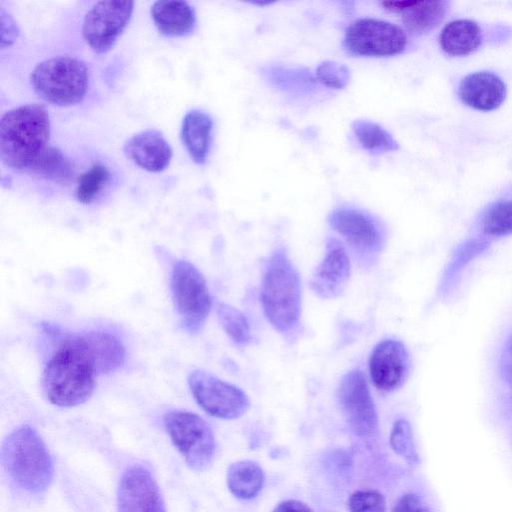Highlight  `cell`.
I'll list each match as a JSON object with an SVG mask.
<instances>
[{
    "label": "cell",
    "instance_id": "ac0fdd59",
    "mask_svg": "<svg viewBox=\"0 0 512 512\" xmlns=\"http://www.w3.org/2000/svg\"><path fill=\"white\" fill-rule=\"evenodd\" d=\"M151 17L157 29L169 37L187 36L196 26L195 10L186 1H155L151 6Z\"/></svg>",
    "mask_w": 512,
    "mask_h": 512
},
{
    "label": "cell",
    "instance_id": "277c9868",
    "mask_svg": "<svg viewBox=\"0 0 512 512\" xmlns=\"http://www.w3.org/2000/svg\"><path fill=\"white\" fill-rule=\"evenodd\" d=\"M2 462L11 479L23 490L44 492L53 478V462L49 451L29 425L13 430L3 442Z\"/></svg>",
    "mask_w": 512,
    "mask_h": 512
},
{
    "label": "cell",
    "instance_id": "9c48e42d",
    "mask_svg": "<svg viewBox=\"0 0 512 512\" xmlns=\"http://www.w3.org/2000/svg\"><path fill=\"white\" fill-rule=\"evenodd\" d=\"M188 384L198 405L209 415L220 419H237L250 407L247 394L212 373L196 369L190 373Z\"/></svg>",
    "mask_w": 512,
    "mask_h": 512
},
{
    "label": "cell",
    "instance_id": "5bb4252c",
    "mask_svg": "<svg viewBox=\"0 0 512 512\" xmlns=\"http://www.w3.org/2000/svg\"><path fill=\"white\" fill-rule=\"evenodd\" d=\"M410 356L406 346L396 339H385L372 350L369 371L374 386L384 392L400 388L410 373Z\"/></svg>",
    "mask_w": 512,
    "mask_h": 512
},
{
    "label": "cell",
    "instance_id": "44dd1931",
    "mask_svg": "<svg viewBox=\"0 0 512 512\" xmlns=\"http://www.w3.org/2000/svg\"><path fill=\"white\" fill-rule=\"evenodd\" d=\"M93 356L98 374L118 370L125 360L122 342L114 335L102 331L83 333Z\"/></svg>",
    "mask_w": 512,
    "mask_h": 512
},
{
    "label": "cell",
    "instance_id": "9a60e30c",
    "mask_svg": "<svg viewBox=\"0 0 512 512\" xmlns=\"http://www.w3.org/2000/svg\"><path fill=\"white\" fill-rule=\"evenodd\" d=\"M350 270V260L344 245L336 238H329L324 256L312 274L309 287L321 299L336 298L345 290Z\"/></svg>",
    "mask_w": 512,
    "mask_h": 512
},
{
    "label": "cell",
    "instance_id": "52a82bcc",
    "mask_svg": "<svg viewBox=\"0 0 512 512\" xmlns=\"http://www.w3.org/2000/svg\"><path fill=\"white\" fill-rule=\"evenodd\" d=\"M164 424L172 443L187 465L205 470L212 462L216 443L209 424L199 415L183 410H172L164 416Z\"/></svg>",
    "mask_w": 512,
    "mask_h": 512
},
{
    "label": "cell",
    "instance_id": "7402d4cb",
    "mask_svg": "<svg viewBox=\"0 0 512 512\" xmlns=\"http://www.w3.org/2000/svg\"><path fill=\"white\" fill-rule=\"evenodd\" d=\"M263 484L264 472L254 461H236L227 470V486L239 499L254 498L262 490Z\"/></svg>",
    "mask_w": 512,
    "mask_h": 512
},
{
    "label": "cell",
    "instance_id": "d4e9b609",
    "mask_svg": "<svg viewBox=\"0 0 512 512\" xmlns=\"http://www.w3.org/2000/svg\"><path fill=\"white\" fill-rule=\"evenodd\" d=\"M352 129L361 146L368 151L382 153L399 149L393 136L374 122L356 120L352 124Z\"/></svg>",
    "mask_w": 512,
    "mask_h": 512
},
{
    "label": "cell",
    "instance_id": "2e32d148",
    "mask_svg": "<svg viewBox=\"0 0 512 512\" xmlns=\"http://www.w3.org/2000/svg\"><path fill=\"white\" fill-rule=\"evenodd\" d=\"M124 153L140 168L149 172L165 170L172 159L173 151L161 132L148 129L127 140Z\"/></svg>",
    "mask_w": 512,
    "mask_h": 512
},
{
    "label": "cell",
    "instance_id": "e0dca14e",
    "mask_svg": "<svg viewBox=\"0 0 512 512\" xmlns=\"http://www.w3.org/2000/svg\"><path fill=\"white\" fill-rule=\"evenodd\" d=\"M506 92V85L501 78L485 71L467 75L459 86L461 100L481 111L498 108L505 100Z\"/></svg>",
    "mask_w": 512,
    "mask_h": 512
},
{
    "label": "cell",
    "instance_id": "8d00e7d4",
    "mask_svg": "<svg viewBox=\"0 0 512 512\" xmlns=\"http://www.w3.org/2000/svg\"><path fill=\"white\" fill-rule=\"evenodd\" d=\"M414 1H383L381 5L384 9L390 12H403L406 8L411 6Z\"/></svg>",
    "mask_w": 512,
    "mask_h": 512
},
{
    "label": "cell",
    "instance_id": "484cf974",
    "mask_svg": "<svg viewBox=\"0 0 512 512\" xmlns=\"http://www.w3.org/2000/svg\"><path fill=\"white\" fill-rule=\"evenodd\" d=\"M264 74L273 85L291 93H309L316 84L313 76L304 69L274 66L267 67Z\"/></svg>",
    "mask_w": 512,
    "mask_h": 512
},
{
    "label": "cell",
    "instance_id": "cb8c5ba5",
    "mask_svg": "<svg viewBox=\"0 0 512 512\" xmlns=\"http://www.w3.org/2000/svg\"><path fill=\"white\" fill-rule=\"evenodd\" d=\"M28 172L54 181H67L73 176L74 167L60 149L48 146Z\"/></svg>",
    "mask_w": 512,
    "mask_h": 512
},
{
    "label": "cell",
    "instance_id": "ffe728a7",
    "mask_svg": "<svg viewBox=\"0 0 512 512\" xmlns=\"http://www.w3.org/2000/svg\"><path fill=\"white\" fill-rule=\"evenodd\" d=\"M482 43V32L472 20L459 19L448 23L440 34L442 49L452 56L473 53Z\"/></svg>",
    "mask_w": 512,
    "mask_h": 512
},
{
    "label": "cell",
    "instance_id": "f1b7e54d",
    "mask_svg": "<svg viewBox=\"0 0 512 512\" xmlns=\"http://www.w3.org/2000/svg\"><path fill=\"white\" fill-rule=\"evenodd\" d=\"M484 233L498 237L512 233V200L500 201L492 205L482 220Z\"/></svg>",
    "mask_w": 512,
    "mask_h": 512
},
{
    "label": "cell",
    "instance_id": "d6a6232c",
    "mask_svg": "<svg viewBox=\"0 0 512 512\" xmlns=\"http://www.w3.org/2000/svg\"><path fill=\"white\" fill-rule=\"evenodd\" d=\"M1 21V49L10 47L19 36V28L13 16L5 10L4 7L0 9Z\"/></svg>",
    "mask_w": 512,
    "mask_h": 512
},
{
    "label": "cell",
    "instance_id": "7c38bea8",
    "mask_svg": "<svg viewBox=\"0 0 512 512\" xmlns=\"http://www.w3.org/2000/svg\"><path fill=\"white\" fill-rule=\"evenodd\" d=\"M134 4V1H100L86 13L82 36L95 53H107L114 47L131 19Z\"/></svg>",
    "mask_w": 512,
    "mask_h": 512
},
{
    "label": "cell",
    "instance_id": "6da1fadb",
    "mask_svg": "<svg viewBox=\"0 0 512 512\" xmlns=\"http://www.w3.org/2000/svg\"><path fill=\"white\" fill-rule=\"evenodd\" d=\"M97 375L84 334H67L62 336L45 365L42 386L52 404L74 407L91 397Z\"/></svg>",
    "mask_w": 512,
    "mask_h": 512
},
{
    "label": "cell",
    "instance_id": "d590c367",
    "mask_svg": "<svg viewBox=\"0 0 512 512\" xmlns=\"http://www.w3.org/2000/svg\"><path fill=\"white\" fill-rule=\"evenodd\" d=\"M273 512H313L305 503L299 500H285L279 503Z\"/></svg>",
    "mask_w": 512,
    "mask_h": 512
},
{
    "label": "cell",
    "instance_id": "5b68a950",
    "mask_svg": "<svg viewBox=\"0 0 512 512\" xmlns=\"http://www.w3.org/2000/svg\"><path fill=\"white\" fill-rule=\"evenodd\" d=\"M30 82L42 100L57 106H70L84 99L89 69L78 58L56 56L38 63L31 72Z\"/></svg>",
    "mask_w": 512,
    "mask_h": 512
},
{
    "label": "cell",
    "instance_id": "8992f818",
    "mask_svg": "<svg viewBox=\"0 0 512 512\" xmlns=\"http://www.w3.org/2000/svg\"><path fill=\"white\" fill-rule=\"evenodd\" d=\"M174 304L183 328L199 333L211 309V297L203 274L189 261L178 260L171 273Z\"/></svg>",
    "mask_w": 512,
    "mask_h": 512
},
{
    "label": "cell",
    "instance_id": "1f68e13d",
    "mask_svg": "<svg viewBox=\"0 0 512 512\" xmlns=\"http://www.w3.org/2000/svg\"><path fill=\"white\" fill-rule=\"evenodd\" d=\"M349 512H386L384 496L376 490H358L348 500Z\"/></svg>",
    "mask_w": 512,
    "mask_h": 512
},
{
    "label": "cell",
    "instance_id": "e575fe53",
    "mask_svg": "<svg viewBox=\"0 0 512 512\" xmlns=\"http://www.w3.org/2000/svg\"><path fill=\"white\" fill-rule=\"evenodd\" d=\"M501 371L506 383L512 389V334L508 338L501 357Z\"/></svg>",
    "mask_w": 512,
    "mask_h": 512
},
{
    "label": "cell",
    "instance_id": "d6986e66",
    "mask_svg": "<svg viewBox=\"0 0 512 512\" xmlns=\"http://www.w3.org/2000/svg\"><path fill=\"white\" fill-rule=\"evenodd\" d=\"M213 120L206 112L194 109L189 111L181 124V138L192 160L204 164L212 141Z\"/></svg>",
    "mask_w": 512,
    "mask_h": 512
},
{
    "label": "cell",
    "instance_id": "f546056e",
    "mask_svg": "<svg viewBox=\"0 0 512 512\" xmlns=\"http://www.w3.org/2000/svg\"><path fill=\"white\" fill-rule=\"evenodd\" d=\"M390 444L393 450L408 462L414 463L417 461L412 429L405 419H399L394 423L390 435Z\"/></svg>",
    "mask_w": 512,
    "mask_h": 512
},
{
    "label": "cell",
    "instance_id": "603a6c76",
    "mask_svg": "<svg viewBox=\"0 0 512 512\" xmlns=\"http://www.w3.org/2000/svg\"><path fill=\"white\" fill-rule=\"evenodd\" d=\"M448 9L447 1H414L402 12V21L411 33L425 34L444 19Z\"/></svg>",
    "mask_w": 512,
    "mask_h": 512
},
{
    "label": "cell",
    "instance_id": "7a4b0ae2",
    "mask_svg": "<svg viewBox=\"0 0 512 512\" xmlns=\"http://www.w3.org/2000/svg\"><path fill=\"white\" fill-rule=\"evenodd\" d=\"M50 117L46 107L30 103L7 111L0 121V157L16 170L29 171L49 146Z\"/></svg>",
    "mask_w": 512,
    "mask_h": 512
},
{
    "label": "cell",
    "instance_id": "83f0119b",
    "mask_svg": "<svg viewBox=\"0 0 512 512\" xmlns=\"http://www.w3.org/2000/svg\"><path fill=\"white\" fill-rule=\"evenodd\" d=\"M110 181L109 169L100 163L94 164L78 179L76 197L83 204L94 202Z\"/></svg>",
    "mask_w": 512,
    "mask_h": 512
},
{
    "label": "cell",
    "instance_id": "4316f807",
    "mask_svg": "<svg viewBox=\"0 0 512 512\" xmlns=\"http://www.w3.org/2000/svg\"><path fill=\"white\" fill-rule=\"evenodd\" d=\"M216 311L223 330L235 344L245 346L251 341L249 323L240 310L219 302Z\"/></svg>",
    "mask_w": 512,
    "mask_h": 512
},
{
    "label": "cell",
    "instance_id": "8fae6325",
    "mask_svg": "<svg viewBox=\"0 0 512 512\" xmlns=\"http://www.w3.org/2000/svg\"><path fill=\"white\" fill-rule=\"evenodd\" d=\"M337 397L353 433L362 439L374 438L378 433V415L361 370H351L342 377Z\"/></svg>",
    "mask_w": 512,
    "mask_h": 512
},
{
    "label": "cell",
    "instance_id": "836d02e7",
    "mask_svg": "<svg viewBox=\"0 0 512 512\" xmlns=\"http://www.w3.org/2000/svg\"><path fill=\"white\" fill-rule=\"evenodd\" d=\"M392 512H430L423 500L412 493L401 496L395 503Z\"/></svg>",
    "mask_w": 512,
    "mask_h": 512
},
{
    "label": "cell",
    "instance_id": "74e56055",
    "mask_svg": "<svg viewBox=\"0 0 512 512\" xmlns=\"http://www.w3.org/2000/svg\"><path fill=\"white\" fill-rule=\"evenodd\" d=\"M254 3L257 5H269L270 4V2H268V1H265V2L260 1V2H254Z\"/></svg>",
    "mask_w": 512,
    "mask_h": 512
},
{
    "label": "cell",
    "instance_id": "ba28073f",
    "mask_svg": "<svg viewBox=\"0 0 512 512\" xmlns=\"http://www.w3.org/2000/svg\"><path fill=\"white\" fill-rule=\"evenodd\" d=\"M330 226L340 234L363 266L377 261L385 243V231L378 219L353 207L334 209L329 217Z\"/></svg>",
    "mask_w": 512,
    "mask_h": 512
},
{
    "label": "cell",
    "instance_id": "30bf717a",
    "mask_svg": "<svg viewBox=\"0 0 512 512\" xmlns=\"http://www.w3.org/2000/svg\"><path fill=\"white\" fill-rule=\"evenodd\" d=\"M406 45L407 36L401 27L374 18L354 21L343 39L344 48L357 56H393L403 52Z\"/></svg>",
    "mask_w": 512,
    "mask_h": 512
},
{
    "label": "cell",
    "instance_id": "4fadbf2b",
    "mask_svg": "<svg viewBox=\"0 0 512 512\" xmlns=\"http://www.w3.org/2000/svg\"><path fill=\"white\" fill-rule=\"evenodd\" d=\"M117 512H166L159 486L147 468L133 465L123 473L118 487Z\"/></svg>",
    "mask_w": 512,
    "mask_h": 512
},
{
    "label": "cell",
    "instance_id": "4dcf8cb0",
    "mask_svg": "<svg viewBox=\"0 0 512 512\" xmlns=\"http://www.w3.org/2000/svg\"><path fill=\"white\" fill-rule=\"evenodd\" d=\"M316 78L327 87L342 89L349 83L351 73L349 68L343 64L324 61L317 67Z\"/></svg>",
    "mask_w": 512,
    "mask_h": 512
},
{
    "label": "cell",
    "instance_id": "3957f363",
    "mask_svg": "<svg viewBox=\"0 0 512 512\" xmlns=\"http://www.w3.org/2000/svg\"><path fill=\"white\" fill-rule=\"evenodd\" d=\"M261 303L269 323L282 335L296 333L301 317L299 273L283 248L268 258L261 281Z\"/></svg>",
    "mask_w": 512,
    "mask_h": 512
}]
</instances>
